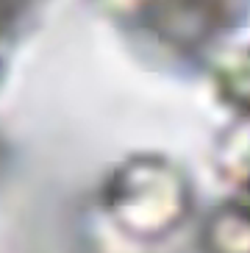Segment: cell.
Here are the masks:
<instances>
[{
    "label": "cell",
    "instance_id": "obj_2",
    "mask_svg": "<svg viewBox=\"0 0 250 253\" xmlns=\"http://www.w3.org/2000/svg\"><path fill=\"white\" fill-rule=\"evenodd\" d=\"M217 86L231 103L250 109V45L231 50L217 67Z\"/></svg>",
    "mask_w": 250,
    "mask_h": 253
},
{
    "label": "cell",
    "instance_id": "obj_3",
    "mask_svg": "<svg viewBox=\"0 0 250 253\" xmlns=\"http://www.w3.org/2000/svg\"><path fill=\"white\" fill-rule=\"evenodd\" d=\"M42 3L44 0H0V70L6 61V50L34 20Z\"/></svg>",
    "mask_w": 250,
    "mask_h": 253
},
{
    "label": "cell",
    "instance_id": "obj_1",
    "mask_svg": "<svg viewBox=\"0 0 250 253\" xmlns=\"http://www.w3.org/2000/svg\"><path fill=\"white\" fill-rule=\"evenodd\" d=\"M128 31L172 53H200L225 37L242 14V0H100Z\"/></svg>",
    "mask_w": 250,
    "mask_h": 253
}]
</instances>
